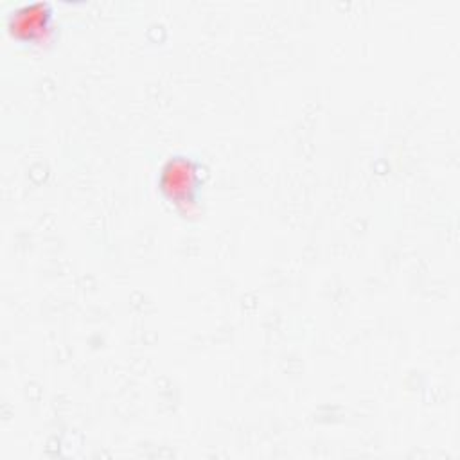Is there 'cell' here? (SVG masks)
Segmentation results:
<instances>
[{
	"label": "cell",
	"instance_id": "obj_1",
	"mask_svg": "<svg viewBox=\"0 0 460 460\" xmlns=\"http://www.w3.org/2000/svg\"><path fill=\"white\" fill-rule=\"evenodd\" d=\"M201 187L199 164L187 156H174L165 162L160 172V189L164 196L178 208H190L196 205Z\"/></svg>",
	"mask_w": 460,
	"mask_h": 460
},
{
	"label": "cell",
	"instance_id": "obj_2",
	"mask_svg": "<svg viewBox=\"0 0 460 460\" xmlns=\"http://www.w3.org/2000/svg\"><path fill=\"white\" fill-rule=\"evenodd\" d=\"M49 14H18L14 22V31L25 38H36L47 31Z\"/></svg>",
	"mask_w": 460,
	"mask_h": 460
}]
</instances>
